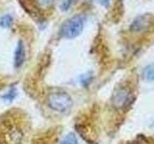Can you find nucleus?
<instances>
[{
	"mask_svg": "<svg viewBox=\"0 0 154 144\" xmlns=\"http://www.w3.org/2000/svg\"><path fill=\"white\" fill-rule=\"evenodd\" d=\"M47 105L51 110L58 112H66L71 109L73 101L69 93L65 91H55L49 94Z\"/></svg>",
	"mask_w": 154,
	"mask_h": 144,
	"instance_id": "nucleus-2",
	"label": "nucleus"
},
{
	"mask_svg": "<svg viewBox=\"0 0 154 144\" xmlns=\"http://www.w3.org/2000/svg\"><path fill=\"white\" fill-rule=\"evenodd\" d=\"M85 25V17L81 14H76L66 19L61 27L60 34L65 38H75L82 33Z\"/></svg>",
	"mask_w": 154,
	"mask_h": 144,
	"instance_id": "nucleus-1",
	"label": "nucleus"
},
{
	"mask_svg": "<svg viewBox=\"0 0 154 144\" xmlns=\"http://www.w3.org/2000/svg\"><path fill=\"white\" fill-rule=\"evenodd\" d=\"M93 79H94L93 74L90 73V72L89 73H86L83 76H81V84L83 86H89L91 83Z\"/></svg>",
	"mask_w": 154,
	"mask_h": 144,
	"instance_id": "nucleus-11",
	"label": "nucleus"
},
{
	"mask_svg": "<svg viewBox=\"0 0 154 144\" xmlns=\"http://www.w3.org/2000/svg\"><path fill=\"white\" fill-rule=\"evenodd\" d=\"M23 138V134L18 128H11L5 134V141L7 144H20Z\"/></svg>",
	"mask_w": 154,
	"mask_h": 144,
	"instance_id": "nucleus-6",
	"label": "nucleus"
},
{
	"mask_svg": "<svg viewBox=\"0 0 154 144\" xmlns=\"http://www.w3.org/2000/svg\"><path fill=\"white\" fill-rule=\"evenodd\" d=\"M37 2L42 8H45V7L50 6V5L54 2V0H37Z\"/></svg>",
	"mask_w": 154,
	"mask_h": 144,
	"instance_id": "nucleus-12",
	"label": "nucleus"
},
{
	"mask_svg": "<svg viewBox=\"0 0 154 144\" xmlns=\"http://www.w3.org/2000/svg\"><path fill=\"white\" fill-rule=\"evenodd\" d=\"M61 144H79V143H78V139H77L75 134L73 133H69L63 138V140L61 141Z\"/></svg>",
	"mask_w": 154,
	"mask_h": 144,
	"instance_id": "nucleus-10",
	"label": "nucleus"
},
{
	"mask_svg": "<svg viewBox=\"0 0 154 144\" xmlns=\"http://www.w3.org/2000/svg\"><path fill=\"white\" fill-rule=\"evenodd\" d=\"M153 23V16L151 14H142L134 19L130 29L134 32H140L147 29Z\"/></svg>",
	"mask_w": 154,
	"mask_h": 144,
	"instance_id": "nucleus-4",
	"label": "nucleus"
},
{
	"mask_svg": "<svg viewBox=\"0 0 154 144\" xmlns=\"http://www.w3.org/2000/svg\"><path fill=\"white\" fill-rule=\"evenodd\" d=\"M131 144H141V143H139V142H134V143H131Z\"/></svg>",
	"mask_w": 154,
	"mask_h": 144,
	"instance_id": "nucleus-15",
	"label": "nucleus"
},
{
	"mask_svg": "<svg viewBox=\"0 0 154 144\" xmlns=\"http://www.w3.org/2000/svg\"><path fill=\"white\" fill-rule=\"evenodd\" d=\"M14 18L11 14H4L0 18V27H2L3 29H9L13 25Z\"/></svg>",
	"mask_w": 154,
	"mask_h": 144,
	"instance_id": "nucleus-8",
	"label": "nucleus"
},
{
	"mask_svg": "<svg viewBox=\"0 0 154 144\" xmlns=\"http://www.w3.org/2000/svg\"><path fill=\"white\" fill-rule=\"evenodd\" d=\"M131 94L126 88H119L115 90L112 96V104L116 109H123L130 103Z\"/></svg>",
	"mask_w": 154,
	"mask_h": 144,
	"instance_id": "nucleus-3",
	"label": "nucleus"
},
{
	"mask_svg": "<svg viewBox=\"0 0 154 144\" xmlns=\"http://www.w3.org/2000/svg\"><path fill=\"white\" fill-rule=\"evenodd\" d=\"M98 1H99V3L101 5H103V6L107 7L108 5H109V1H110V0H98Z\"/></svg>",
	"mask_w": 154,
	"mask_h": 144,
	"instance_id": "nucleus-14",
	"label": "nucleus"
},
{
	"mask_svg": "<svg viewBox=\"0 0 154 144\" xmlns=\"http://www.w3.org/2000/svg\"><path fill=\"white\" fill-rule=\"evenodd\" d=\"M143 77L144 80L148 82H151L154 80V64L144 67V69L143 71Z\"/></svg>",
	"mask_w": 154,
	"mask_h": 144,
	"instance_id": "nucleus-7",
	"label": "nucleus"
},
{
	"mask_svg": "<svg viewBox=\"0 0 154 144\" xmlns=\"http://www.w3.org/2000/svg\"><path fill=\"white\" fill-rule=\"evenodd\" d=\"M71 4H72V0H66L65 2H63L62 4V10L63 11H66V10H69V7L71 6Z\"/></svg>",
	"mask_w": 154,
	"mask_h": 144,
	"instance_id": "nucleus-13",
	"label": "nucleus"
},
{
	"mask_svg": "<svg viewBox=\"0 0 154 144\" xmlns=\"http://www.w3.org/2000/svg\"><path fill=\"white\" fill-rule=\"evenodd\" d=\"M26 58V52H25V46L22 40H18L17 45L14 50V64L16 68L21 67L22 64L25 62Z\"/></svg>",
	"mask_w": 154,
	"mask_h": 144,
	"instance_id": "nucleus-5",
	"label": "nucleus"
},
{
	"mask_svg": "<svg viewBox=\"0 0 154 144\" xmlns=\"http://www.w3.org/2000/svg\"><path fill=\"white\" fill-rule=\"evenodd\" d=\"M17 95V90L16 89V88H11L6 93L1 96V98L2 100L6 101V102H12V101L16 99Z\"/></svg>",
	"mask_w": 154,
	"mask_h": 144,
	"instance_id": "nucleus-9",
	"label": "nucleus"
}]
</instances>
